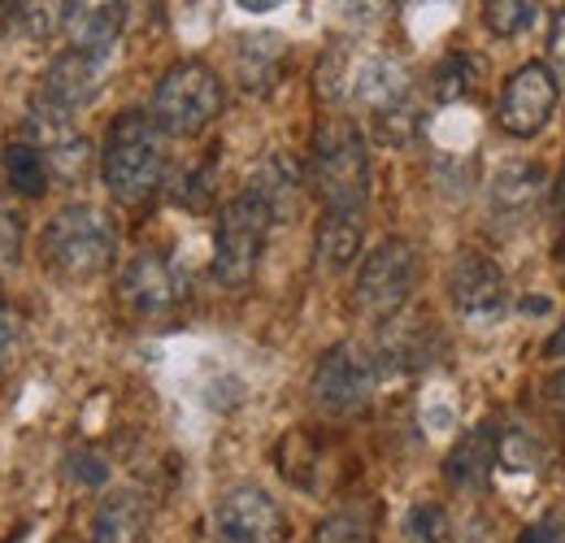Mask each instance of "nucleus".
I'll return each mask as SVG.
<instances>
[{"mask_svg":"<svg viewBox=\"0 0 565 543\" xmlns=\"http://www.w3.org/2000/svg\"><path fill=\"white\" fill-rule=\"evenodd\" d=\"M544 401H548V408H553V413H562V417H565V365L553 374V379H548V383H544Z\"/></svg>","mask_w":565,"mask_h":543,"instance_id":"72a5a7b5","label":"nucleus"},{"mask_svg":"<svg viewBox=\"0 0 565 543\" xmlns=\"http://www.w3.org/2000/svg\"><path fill=\"white\" fill-rule=\"evenodd\" d=\"M379 379H383L379 352L356 340H344L322 352L309 392H313V405L327 413H353L374 396Z\"/></svg>","mask_w":565,"mask_h":543,"instance_id":"6e6552de","label":"nucleus"},{"mask_svg":"<svg viewBox=\"0 0 565 543\" xmlns=\"http://www.w3.org/2000/svg\"><path fill=\"white\" fill-rule=\"evenodd\" d=\"M448 300L470 327H495L509 313V283L492 257L461 253L448 270Z\"/></svg>","mask_w":565,"mask_h":543,"instance_id":"f8f14e48","label":"nucleus"},{"mask_svg":"<svg viewBox=\"0 0 565 543\" xmlns=\"http://www.w3.org/2000/svg\"><path fill=\"white\" fill-rule=\"evenodd\" d=\"M0 35H9V4H0Z\"/></svg>","mask_w":565,"mask_h":543,"instance_id":"c9c22d12","label":"nucleus"},{"mask_svg":"<svg viewBox=\"0 0 565 543\" xmlns=\"http://www.w3.org/2000/svg\"><path fill=\"white\" fill-rule=\"evenodd\" d=\"M287 44L279 35H239L235 44V78L244 92H270L279 83Z\"/></svg>","mask_w":565,"mask_h":543,"instance_id":"412c9836","label":"nucleus"},{"mask_svg":"<svg viewBox=\"0 0 565 543\" xmlns=\"http://www.w3.org/2000/svg\"><path fill=\"white\" fill-rule=\"evenodd\" d=\"M495 461H500V430H495V422H479L444 457V478L457 491H483L495 470Z\"/></svg>","mask_w":565,"mask_h":543,"instance_id":"dca6fc26","label":"nucleus"},{"mask_svg":"<svg viewBox=\"0 0 565 543\" xmlns=\"http://www.w3.org/2000/svg\"><path fill=\"white\" fill-rule=\"evenodd\" d=\"M423 278V257L409 239H383L379 248L365 253L353 283V305L370 322H392L409 305L414 287Z\"/></svg>","mask_w":565,"mask_h":543,"instance_id":"0eeeda50","label":"nucleus"},{"mask_svg":"<svg viewBox=\"0 0 565 543\" xmlns=\"http://www.w3.org/2000/svg\"><path fill=\"white\" fill-rule=\"evenodd\" d=\"M322 213H365L370 204V143L349 114H327L309 143L305 170Z\"/></svg>","mask_w":565,"mask_h":543,"instance_id":"f03ea898","label":"nucleus"},{"mask_svg":"<svg viewBox=\"0 0 565 543\" xmlns=\"http://www.w3.org/2000/svg\"><path fill=\"white\" fill-rule=\"evenodd\" d=\"M18 248H22V222H18V213L0 209V270L18 262Z\"/></svg>","mask_w":565,"mask_h":543,"instance_id":"c85d7f7f","label":"nucleus"},{"mask_svg":"<svg viewBox=\"0 0 565 543\" xmlns=\"http://www.w3.org/2000/svg\"><path fill=\"white\" fill-rule=\"evenodd\" d=\"M553 213H557V222H562V231H565V166H562V174H557V183H553Z\"/></svg>","mask_w":565,"mask_h":543,"instance_id":"f704fd0d","label":"nucleus"},{"mask_svg":"<svg viewBox=\"0 0 565 543\" xmlns=\"http://www.w3.org/2000/svg\"><path fill=\"white\" fill-rule=\"evenodd\" d=\"M374 352H379L383 374H418V370L439 361L444 340H439V331L430 322H396V327L383 331Z\"/></svg>","mask_w":565,"mask_h":543,"instance_id":"f3484780","label":"nucleus"},{"mask_svg":"<svg viewBox=\"0 0 565 543\" xmlns=\"http://www.w3.org/2000/svg\"><path fill=\"white\" fill-rule=\"evenodd\" d=\"M71 475L83 482V487H100L109 478V466L96 457V453H74L71 457Z\"/></svg>","mask_w":565,"mask_h":543,"instance_id":"c756f323","label":"nucleus"},{"mask_svg":"<svg viewBox=\"0 0 565 543\" xmlns=\"http://www.w3.org/2000/svg\"><path fill=\"white\" fill-rule=\"evenodd\" d=\"M222 78L217 70L188 57L161 74L157 92H152V123L166 136H201L213 118L222 114Z\"/></svg>","mask_w":565,"mask_h":543,"instance_id":"423d86ee","label":"nucleus"},{"mask_svg":"<svg viewBox=\"0 0 565 543\" xmlns=\"http://www.w3.org/2000/svg\"><path fill=\"white\" fill-rule=\"evenodd\" d=\"M213 535L217 543H282L287 518L275 504V496H266L253 482H239V487L222 491V500L213 509Z\"/></svg>","mask_w":565,"mask_h":543,"instance_id":"9d476101","label":"nucleus"},{"mask_svg":"<svg viewBox=\"0 0 565 543\" xmlns=\"http://www.w3.org/2000/svg\"><path fill=\"white\" fill-rule=\"evenodd\" d=\"M548 57H553V70L565 74V4L553 13V31H548Z\"/></svg>","mask_w":565,"mask_h":543,"instance_id":"473e14b6","label":"nucleus"},{"mask_svg":"<svg viewBox=\"0 0 565 543\" xmlns=\"http://www.w3.org/2000/svg\"><path fill=\"white\" fill-rule=\"evenodd\" d=\"M535 18H540V4L535 0H488L483 4V22H488V31L500 35V40L522 35Z\"/></svg>","mask_w":565,"mask_h":543,"instance_id":"393cba45","label":"nucleus"},{"mask_svg":"<svg viewBox=\"0 0 565 543\" xmlns=\"http://www.w3.org/2000/svg\"><path fill=\"white\" fill-rule=\"evenodd\" d=\"M557 253H562V262H565V231H562V244H557Z\"/></svg>","mask_w":565,"mask_h":543,"instance_id":"e433bc0d","label":"nucleus"},{"mask_svg":"<svg viewBox=\"0 0 565 543\" xmlns=\"http://www.w3.org/2000/svg\"><path fill=\"white\" fill-rule=\"evenodd\" d=\"M44 266L62 278H96L114 266L118 253V226L96 204H66L40 239Z\"/></svg>","mask_w":565,"mask_h":543,"instance_id":"20e7f679","label":"nucleus"},{"mask_svg":"<svg viewBox=\"0 0 565 543\" xmlns=\"http://www.w3.org/2000/svg\"><path fill=\"white\" fill-rule=\"evenodd\" d=\"M405 540L414 543H444L448 540V513L439 504H414L405 513Z\"/></svg>","mask_w":565,"mask_h":543,"instance_id":"bb28decb","label":"nucleus"},{"mask_svg":"<svg viewBox=\"0 0 565 543\" xmlns=\"http://www.w3.org/2000/svg\"><path fill=\"white\" fill-rule=\"evenodd\" d=\"M4 183H9L13 196H22V201H40V196L53 188V174H49L44 157H40L26 139H18V143L4 148Z\"/></svg>","mask_w":565,"mask_h":543,"instance_id":"4be33fe9","label":"nucleus"},{"mask_svg":"<svg viewBox=\"0 0 565 543\" xmlns=\"http://www.w3.org/2000/svg\"><path fill=\"white\" fill-rule=\"evenodd\" d=\"M22 139L44 157L53 183H78L87 174V166H92V143L78 136L74 118L40 105V100H31V109H26Z\"/></svg>","mask_w":565,"mask_h":543,"instance_id":"9b49d317","label":"nucleus"},{"mask_svg":"<svg viewBox=\"0 0 565 543\" xmlns=\"http://www.w3.org/2000/svg\"><path fill=\"white\" fill-rule=\"evenodd\" d=\"M62 31V4H9V35L44 40Z\"/></svg>","mask_w":565,"mask_h":543,"instance_id":"a878e982","label":"nucleus"},{"mask_svg":"<svg viewBox=\"0 0 565 543\" xmlns=\"http://www.w3.org/2000/svg\"><path fill=\"white\" fill-rule=\"evenodd\" d=\"M475 78H479V62H475L470 53H448L439 66L430 70V96H435L439 105H452V100L470 96Z\"/></svg>","mask_w":565,"mask_h":543,"instance_id":"b1692460","label":"nucleus"},{"mask_svg":"<svg viewBox=\"0 0 565 543\" xmlns=\"http://www.w3.org/2000/svg\"><path fill=\"white\" fill-rule=\"evenodd\" d=\"M148 535V500L140 491H114L100 500L92 543H143Z\"/></svg>","mask_w":565,"mask_h":543,"instance_id":"aec40b11","label":"nucleus"},{"mask_svg":"<svg viewBox=\"0 0 565 543\" xmlns=\"http://www.w3.org/2000/svg\"><path fill=\"white\" fill-rule=\"evenodd\" d=\"M318 74H322L318 87H322L327 100H353L356 109L370 114L374 139H383L392 148H405L418 136L423 114L414 105L409 70L396 57H349L344 49H335Z\"/></svg>","mask_w":565,"mask_h":543,"instance_id":"f257e3e1","label":"nucleus"},{"mask_svg":"<svg viewBox=\"0 0 565 543\" xmlns=\"http://www.w3.org/2000/svg\"><path fill=\"white\" fill-rule=\"evenodd\" d=\"M557 96H562L557 70L548 62H526L504 78L500 100H495V123L513 139L540 136L557 114Z\"/></svg>","mask_w":565,"mask_h":543,"instance_id":"1a4fd4ad","label":"nucleus"},{"mask_svg":"<svg viewBox=\"0 0 565 543\" xmlns=\"http://www.w3.org/2000/svg\"><path fill=\"white\" fill-rule=\"evenodd\" d=\"M22 352V322L13 313H0V365H13Z\"/></svg>","mask_w":565,"mask_h":543,"instance_id":"7c9ffc66","label":"nucleus"},{"mask_svg":"<svg viewBox=\"0 0 565 543\" xmlns=\"http://www.w3.org/2000/svg\"><path fill=\"white\" fill-rule=\"evenodd\" d=\"M365 244V213H322L318 222V266L327 274H344L349 266H356Z\"/></svg>","mask_w":565,"mask_h":543,"instance_id":"6ab92c4d","label":"nucleus"},{"mask_svg":"<svg viewBox=\"0 0 565 543\" xmlns=\"http://www.w3.org/2000/svg\"><path fill=\"white\" fill-rule=\"evenodd\" d=\"M275 222H279L275 209L253 188H244L235 201H226L222 217H217V231H213V278L222 287H248L253 283Z\"/></svg>","mask_w":565,"mask_h":543,"instance_id":"39448f33","label":"nucleus"},{"mask_svg":"<svg viewBox=\"0 0 565 543\" xmlns=\"http://www.w3.org/2000/svg\"><path fill=\"white\" fill-rule=\"evenodd\" d=\"M118 300L127 313L136 318H166L183 305V278L174 270V262L157 248H148L140 257H131V266L118 278Z\"/></svg>","mask_w":565,"mask_h":543,"instance_id":"ddd939ff","label":"nucleus"},{"mask_svg":"<svg viewBox=\"0 0 565 543\" xmlns=\"http://www.w3.org/2000/svg\"><path fill=\"white\" fill-rule=\"evenodd\" d=\"M518 543H565V522L562 518H548V522H535L531 531H522Z\"/></svg>","mask_w":565,"mask_h":543,"instance_id":"2f4dec72","label":"nucleus"},{"mask_svg":"<svg viewBox=\"0 0 565 543\" xmlns=\"http://www.w3.org/2000/svg\"><path fill=\"white\" fill-rule=\"evenodd\" d=\"M548 192V174L535 161H509L492 179V213L500 222H526Z\"/></svg>","mask_w":565,"mask_h":543,"instance_id":"a211bd4d","label":"nucleus"},{"mask_svg":"<svg viewBox=\"0 0 565 543\" xmlns=\"http://www.w3.org/2000/svg\"><path fill=\"white\" fill-rule=\"evenodd\" d=\"M96 92H100V62L71 49V53H57L49 62V70L40 74L35 100L49 105V109H57V114H66V118H74L83 105L96 100Z\"/></svg>","mask_w":565,"mask_h":543,"instance_id":"4468645a","label":"nucleus"},{"mask_svg":"<svg viewBox=\"0 0 565 543\" xmlns=\"http://www.w3.org/2000/svg\"><path fill=\"white\" fill-rule=\"evenodd\" d=\"M127 26V4H62V31L74 53L105 62Z\"/></svg>","mask_w":565,"mask_h":543,"instance_id":"2eb2a0df","label":"nucleus"},{"mask_svg":"<svg viewBox=\"0 0 565 543\" xmlns=\"http://www.w3.org/2000/svg\"><path fill=\"white\" fill-rule=\"evenodd\" d=\"M174 196H179V204H188V209H205L213 201V166L188 170V179H183V188Z\"/></svg>","mask_w":565,"mask_h":543,"instance_id":"cd10ccee","label":"nucleus"},{"mask_svg":"<svg viewBox=\"0 0 565 543\" xmlns=\"http://www.w3.org/2000/svg\"><path fill=\"white\" fill-rule=\"evenodd\" d=\"M374 522H379L374 504H349L318 522L313 543H374Z\"/></svg>","mask_w":565,"mask_h":543,"instance_id":"5701e85b","label":"nucleus"},{"mask_svg":"<svg viewBox=\"0 0 565 543\" xmlns=\"http://www.w3.org/2000/svg\"><path fill=\"white\" fill-rule=\"evenodd\" d=\"M100 179L118 204H143L157 196L166 179V131L152 114L127 109L109 123L100 143Z\"/></svg>","mask_w":565,"mask_h":543,"instance_id":"7ed1b4c3","label":"nucleus"}]
</instances>
